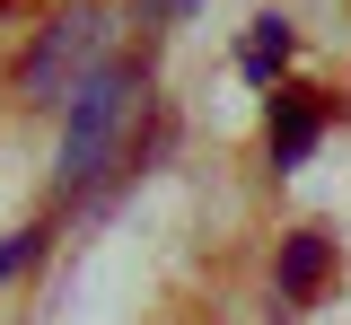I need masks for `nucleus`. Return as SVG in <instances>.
Returning <instances> with one entry per match:
<instances>
[{"instance_id": "obj_3", "label": "nucleus", "mask_w": 351, "mask_h": 325, "mask_svg": "<svg viewBox=\"0 0 351 325\" xmlns=\"http://www.w3.org/2000/svg\"><path fill=\"white\" fill-rule=\"evenodd\" d=\"M325 273H334V246H325V229H290L281 237V264H272V290L299 308V299H316L325 290Z\"/></svg>"}, {"instance_id": "obj_4", "label": "nucleus", "mask_w": 351, "mask_h": 325, "mask_svg": "<svg viewBox=\"0 0 351 325\" xmlns=\"http://www.w3.org/2000/svg\"><path fill=\"white\" fill-rule=\"evenodd\" d=\"M316 132H325V106H316V97H272V123H263L272 167H299L307 149H316Z\"/></svg>"}, {"instance_id": "obj_5", "label": "nucleus", "mask_w": 351, "mask_h": 325, "mask_svg": "<svg viewBox=\"0 0 351 325\" xmlns=\"http://www.w3.org/2000/svg\"><path fill=\"white\" fill-rule=\"evenodd\" d=\"M290 45H299V36H290L281 18H255V36H246V53H237V62H246V80H272V71L290 62Z\"/></svg>"}, {"instance_id": "obj_7", "label": "nucleus", "mask_w": 351, "mask_h": 325, "mask_svg": "<svg viewBox=\"0 0 351 325\" xmlns=\"http://www.w3.org/2000/svg\"><path fill=\"white\" fill-rule=\"evenodd\" d=\"M132 9H141V18H149V27H176V18H193V9H202V0H132Z\"/></svg>"}, {"instance_id": "obj_6", "label": "nucleus", "mask_w": 351, "mask_h": 325, "mask_svg": "<svg viewBox=\"0 0 351 325\" xmlns=\"http://www.w3.org/2000/svg\"><path fill=\"white\" fill-rule=\"evenodd\" d=\"M36 255H44V229H18L9 246H0V281H9V273H27Z\"/></svg>"}, {"instance_id": "obj_1", "label": "nucleus", "mask_w": 351, "mask_h": 325, "mask_svg": "<svg viewBox=\"0 0 351 325\" xmlns=\"http://www.w3.org/2000/svg\"><path fill=\"white\" fill-rule=\"evenodd\" d=\"M141 115H149V80L123 71V62H106L80 97H71V115H62V158H53V193H97L114 167L132 158V132H141Z\"/></svg>"}, {"instance_id": "obj_2", "label": "nucleus", "mask_w": 351, "mask_h": 325, "mask_svg": "<svg viewBox=\"0 0 351 325\" xmlns=\"http://www.w3.org/2000/svg\"><path fill=\"white\" fill-rule=\"evenodd\" d=\"M106 36H114V18H106L97 0L62 9L36 45H27V62H18V97H27L36 115H71V97L106 71Z\"/></svg>"}]
</instances>
